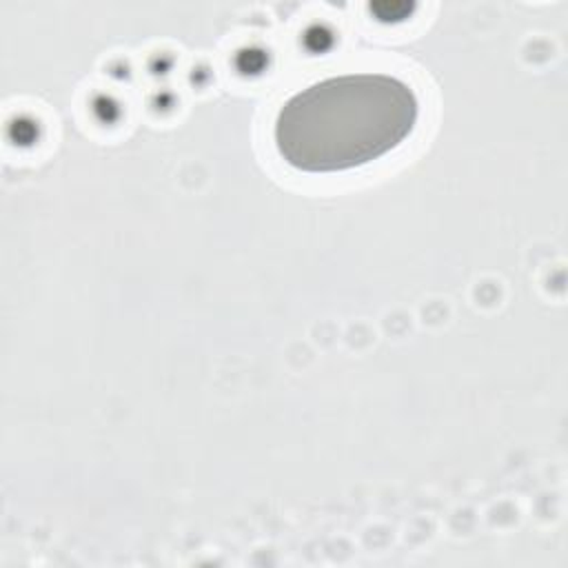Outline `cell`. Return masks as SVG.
Masks as SVG:
<instances>
[{"instance_id":"obj_1","label":"cell","mask_w":568,"mask_h":568,"mask_svg":"<svg viewBox=\"0 0 568 568\" xmlns=\"http://www.w3.org/2000/svg\"><path fill=\"white\" fill-rule=\"evenodd\" d=\"M419 113L415 91L386 73H346L291 95L275 118V146L286 164L333 173L368 164L399 146Z\"/></svg>"}]
</instances>
